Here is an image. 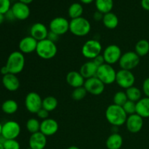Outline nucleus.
<instances>
[{
    "instance_id": "nucleus-5",
    "label": "nucleus",
    "mask_w": 149,
    "mask_h": 149,
    "mask_svg": "<svg viewBox=\"0 0 149 149\" xmlns=\"http://www.w3.org/2000/svg\"><path fill=\"white\" fill-rule=\"evenodd\" d=\"M103 47L98 40L89 39L84 42L81 47V54L84 58L93 61L95 58L101 54Z\"/></svg>"
},
{
    "instance_id": "nucleus-15",
    "label": "nucleus",
    "mask_w": 149,
    "mask_h": 149,
    "mask_svg": "<svg viewBox=\"0 0 149 149\" xmlns=\"http://www.w3.org/2000/svg\"><path fill=\"white\" fill-rule=\"evenodd\" d=\"M11 10L16 20H25L30 16L31 10L29 4H24L20 1L15 2L11 7Z\"/></svg>"
},
{
    "instance_id": "nucleus-24",
    "label": "nucleus",
    "mask_w": 149,
    "mask_h": 149,
    "mask_svg": "<svg viewBox=\"0 0 149 149\" xmlns=\"http://www.w3.org/2000/svg\"><path fill=\"white\" fill-rule=\"evenodd\" d=\"M136 113L143 119L149 118V97H143L137 102Z\"/></svg>"
},
{
    "instance_id": "nucleus-37",
    "label": "nucleus",
    "mask_w": 149,
    "mask_h": 149,
    "mask_svg": "<svg viewBox=\"0 0 149 149\" xmlns=\"http://www.w3.org/2000/svg\"><path fill=\"white\" fill-rule=\"evenodd\" d=\"M4 149H20V143L14 140H7L4 143Z\"/></svg>"
},
{
    "instance_id": "nucleus-14",
    "label": "nucleus",
    "mask_w": 149,
    "mask_h": 149,
    "mask_svg": "<svg viewBox=\"0 0 149 149\" xmlns=\"http://www.w3.org/2000/svg\"><path fill=\"white\" fill-rule=\"evenodd\" d=\"M127 130L131 133H138L143 127V118L138 113L129 115L126 121Z\"/></svg>"
},
{
    "instance_id": "nucleus-21",
    "label": "nucleus",
    "mask_w": 149,
    "mask_h": 149,
    "mask_svg": "<svg viewBox=\"0 0 149 149\" xmlns=\"http://www.w3.org/2000/svg\"><path fill=\"white\" fill-rule=\"evenodd\" d=\"M66 82L73 88L83 87L85 82V79L82 77L79 71H71L66 75Z\"/></svg>"
},
{
    "instance_id": "nucleus-7",
    "label": "nucleus",
    "mask_w": 149,
    "mask_h": 149,
    "mask_svg": "<svg viewBox=\"0 0 149 149\" xmlns=\"http://www.w3.org/2000/svg\"><path fill=\"white\" fill-rule=\"evenodd\" d=\"M140 58L141 57L133 51H128V52L122 54L119 61L121 69L132 71V69L135 68L139 65L140 61H141Z\"/></svg>"
},
{
    "instance_id": "nucleus-2",
    "label": "nucleus",
    "mask_w": 149,
    "mask_h": 149,
    "mask_svg": "<svg viewBox=\"0 0 149 149\" xmlns=\"http://www.w3.org/2000/svg\"><path fill=\"white\" fill-rule=\"evenodd\" d=\"M26 59L24 54L20 51H14L11 52L8 56L5 65L8 68L10 74H20L24 69Z\"/></svg>"
},
{
    "instance_id": "nucleus-11",
    "label": "nucleus",
    "mask_w": 149,
    "mask_h": 149,
    "mask_svg": "<svg viewBox=\"0 0 149 149\" xmlns=\"http://www.w3.org/2000/svg\"><path fill=\"white\" fill-rule=\"evenodd\" d=\"M70 22L63 17H56L52 19L49 25V31L58 36L65 34L69 31Z\"/></svg>"
},
{
    "instance_id": "nucleus-23",
    "label": "nucleus",
    "mask_w": 149,
    "mask_h": 149,
    "mask_svg": "<svg viewBox=\"0 0 149 149\" xmlns=\"http://www.w3.org/2000/svg\"><path fill=\"white\" fill-rule=\"evenodd\" d=\"M108 149H120L123 145V138L118 132H113L106 140Z\"/></svg>"
},
{
    "instance_id": "nucleus-8",
    "label": "nucleus",
    "mask_w": 149,
    "mask_h": 149,
    "mask_svg": "<svg viewBox=\"0 0 149 149\" xmlns=\"http://www.w3.org/2000/svg\"><path fill=\"white\" fill-rule=\"evenodd\" d=\"M42 100L39 94L36 92H30L25 98V106L29 112L36 113L42 108Z\"/></svg>"
},
{
    "instance_id": "nucleus-42",
    "label": "nucleus",
    "mask_w": 149,
    "mask_h": 149,
    "mask_svg": "<svg viewBox=\"0 0 149 149\" xmlns=\"http://www.w3.org/2000/svg\"><path fill=\"white\" fill-rule=\"evenodd\" d=\"M103 16H104V14H103L102 13L99 11H96L95 13L93 15V18H94L95 20L96 21H100V20H103Z\"/></svg>"
},
{
    "instance_id": "nucleus-18",
    "label": "nucleus",
    "mask_w": 149,
    "mask_h": 149,
    "mask_svg": "<svg viewBox=\"0 0 149 149\" xmlns=\"http://www.w3.org/2000/svg\"><path fill=\"white\" fill-rule=\"evenodd\" d=\"M49 31L42 23H36L30 29V36L34 38L38 42L47 39Z\"/></svg>"
},
{
    "instance_id": "nucleus-50",
    "label": "nucleus",
    "mask_w": 149,
    "mask_h": 149,
    "mask_svg": "<svg viewBox=\"0 0 149 149\" xmlns=\"http://www.w3.org/2000/svg\"><path fill=\"white\" fill-rule=\"evenodd\" d=\"M67 149H80V148H78L77 146H71L68 147Z\"/></svg>"
},
{
    "instance_id": "nucleus-52",
    "label": "nucleus",
    "mask_w": 149,
    "mask_h": 149,
    "mask_svg": "<svg viewBox=\"0 0 149 149\" xmlns=\"http://www.w3.org/2000/svg\"><path fill=\"white\" fill-rule=\"evenodd\" d=\"M0 149H4V144H1V143H0Z\"/></svg>"
},
{
    "instance_id": "nucleus-34",
    "label": "nucleus",
    "mask_w": 149,
    "mask_h": 149,
    "mask_svg": "<svg viewBox=\"0 0 149 149\" xmlns=\"http://www.w3.org/2000/svg\"><path fill=\"white\" fill-rule=\"evenodd\" d=\"M127 100L128 98L126 93L123 91H118L117 93H115L113 97V104H116L117 106H122Z\"/></svg>"
},
{
    "instance_id": "nucleus-12",
    "label": "nucleus",
    "mask_w": 149,
    "mask_h": 149,
    "mask_svg": "<svg viewBox=\"0 0 149 149\" xmlns=\"http://www.w3.org/2000/svg\"><path fill=\"white\" fill-rule=\"evenodd\" d=\"M20 126L17 122L10 120L2 125L1 135L6 140L16 139L20 134Z\"/></svg>"
},
{
    "instance_id": "nucleus-28",
    "label": "nucleus",
    "mask_w": 149,
    "mask_h": 149,
    "mask_svg": "<svg viewBox=\"0 0 149 149\" xmlns=\"http://www.w3.org/2000/svg\"><path fill=\"white\" fill-rule=\"evenodd\" d=\"M1 110L6 114H13L18 110V104L17 102L12 99H8L1 104Z\"/></svg>"
},
{
    "instance_id": "nucleus-46",
    "label": "nucleus",
    "mask_w": 149,
    "mask_h": 149,
    "mask_svg": "<svg viewBox=\"0 0 149 149\" xmlns=\"http://www.w3.org/2000/svg\"><path fill=\"white\" fill-rule=\"evenodd\" d=\"M82 4H91L93 1H94L95 0H79Z\"/></svg>"
},
{
    "instance_id": "nucleus-4",
    "label": "nucleus",
    "mask_w": 149,
    "mask_h": 149,
    "mask_svg": "<svg viewBox=\"0 0 149 149\" xmlns=\"http://www.w3.org/2000/svg\"><path fill=\"white\" fill-rule=\"evenodd\" d=\"M91 31V24L84 17L71 19L69 25V31L74 36L83 37L88 34Z\"/></svg>"
},
{
    "instance_id": "nucleus-32",
    "label": "nucleus",
    "mask_w": 149,
    "mask_h": 149,
    "mask_svg": "<svg viewBox=\"0 0 149 149\" xmlns=\"http://www.w3.org/2000/svg\"><path fill=\"white\" fill-rule=\"evenodd\" d=\"M41 122L35 118H31L27 121L26 127L30 133L33 134L40 131Z\"/></svg>"
},
{
    "instance_id": "nucleus-51",
    "label": "nucleus",
    "mask_w": 149,
    "mask_h": 149,
    "mask_svg": "<svg viewBox=\"0 0 149 149\" xmlns=\"http://www.w3.org/2000/svg\"><path fill=\"white\" fill-rule=\"evenodd\" d=\"M1 130H2V125L0 123V135H1Z\"/></svg>"
},
{
    "instance_id": "nucleus-27",
    "label": "nucleus",
    "mask_w": 149,
    "mask_h": 149,
    "mask_svg": "<svg viewBox=\"0 0 149 149\" xmlns=\"http://www.w3.org/2000/svg\"><path fill=\"white\" fill-rule=\"evenodd\" d=\"M83 13H84V8L81 3H73L68 7V14L71 19L82 17Z\"/></svg>"
},
{
    "instance_id": "nucleus-26",
    "label": "nucleus",
    "mask_w": 149,
    "mask_h": 149,
    "mask_svg": "<svg viewBox=\"0 0 149 149\" xmlns=\"http://www.w3.org/2000/svg\"><path fill=\"white\" fill-rule=\"evenodd\" d=\"M95 4L97 11L105 15L111 12L113 7V0H95Z\"/></svg>"
},
{
    "instance_id": "nucleus-33",
    "label": "nucleus",
    "mask_w": 149,
    "mask_h": 149,
    "mask_svg": "<svg viewBox=\"0 0 149 149\" xmlns=\"http://www.w3.org/2000/svg\"><path fill=\"white\" fill-rule=\"evenodd\" d=\"M87 94V90H86V89L84 88V86H83V87L74 88L72 93H71V97H72L73 100H77V101H79V100H83V99L86 97Z\"/></svg>"
},
{
    "instance_id": "nucleus-17",
    "label": "nucleus",
    "mask_w": 149,
    "mask_h": 149,
    "mask_svg": "<svg viewBox=\"0 0 149 149\" xmlns=\"http://www.w3.org/2000/svg\"><path fill=\"white\" fill-rule=\"evenodd\" d=\"M59 125L58 122L53 119H48L42 120L40 125V132L45 136H52L57 133Z\"/></svg>"
},
{
    "instance_id": "nucleus-30",
    "label": "nucleus",
    "mask_w": 149,
    "mask_h": 149,
    "mask_svg": "<svg viewBox=\"0 0 149 149\" xmlns=\"http://www.w3.org/2000/svg\"><path fill=\"white\" fill-rule=\"evenodd\" d=\"M58 106V101L54 96H47L42 100V108L48 112L53 111Z\"/></svg>"
},
{
    "instance_id": "nucleus-3",
    "label": "nucleus",
    "mask_w": 149,
    "mask_h": 149,
    "mask_svg": "<svg viewBox=\"0 0 149 149\" xmlns=\"http://www.w3.org/2000/svg\"><path fill=\"white\" fill-rule=\"evenodd\" d=\"M36 52L38 56L44 60L52 59L58 52L56 43L45 39L38 42Z\"/></svg>"
},
{
    "instance_id": "nucleus-9",
    "label": "nucleus",
    "mask_w": 149,
    "mask_h": 149,
    "mask_svg": "<svg viewBox=\"0 0 149 149\" xmlns=\"http://www.w3.org/2000/svg\"><path fill=\"white\" fill-rule=\"evenodd\" d=\"M102 55L104 58L106 63L112 65L116 63H119L122 55V49L118 45H110L105 48Z\"/></svg>"
},
{
    "instance_id": "nucleus-29",
    "label": "nucleus",
    "mask_w": 149,
    "mask_h": 149,
    "mask_svg": "<svg viewBox=\"0 0 149 149\" xmlns=\"http://www.w3.org/2000/svg\"><path fill=\"white\" fill-rule=\"evenodd\" d=\"M135 52L140 57L146 56L149 52V42L146 39H141L136 43Z\"/></svg>"
},
{
    "instance_id": "nucleus-44",
    "label": "nucleus",
    "mask_w": 149,
    "mask_h": 149,
    "mask_svg": "<svg viewBox=\"0 0 149 149\" xmlns=\"http://www.w3.org/2000/svg\"><path fill=\"white\" fill-rule=\"evenodd\" d=\"M141 7L146 11H149V0H141Z\"/></svg>"
},
{
    "instance_id": "nucleus-13",
    "label": "nucleus",
    "mask_w": 149,
    "mask_h": 149,
    "mask_svg": "<svg viewBox=\"0 0 149 149\" xmlns=\"http://www.w3.org/2000/svg\"><path fill=\"white\" fill-rule=\"evenodd\" d=\"M105 84L97 78V77L87 79L85 80L84 87L87 90V93L93 95H100L104 92Z\"/></svg>"
},
{
    "instance_id": "nucleus-38",
    "label": "nucleus",
    "mask_w": 149,
    "mask_h": 149,
    "mask_svg": "<svg viewBox=\"0 0 149 149\" xmlns=\"http://www.w3.org/2000/svg\"><path fill=\"white\" fill-rule=\"evenodd\" d=\"M49 112H48L47 111H46L45 109H44L43 108H42V109L36 113V115H37L38 118L42 119V120H45V119H48V117H49Z\"/></svg>"
},
{
    "instance_id": "nucleus-16",
    "label": "nucleus",
    "mask_w": 149,
    "mask_h": 149,
    "mask_svg": "<svg viewBox=\"0 0 149 149\" xmlns=\"http://www.w3.org/2000/svg\"><path fill=\"white\" fill-rule=\"evenodd\" d=\"M37 45L38 41L31 36H25L19 42V51L23 54H31L36 52Z\"/></svg>"
},
{
    "instance_id": "nucleus-48",
    "label": "nucleus",
    "mask_w": 149,
    "mask_h": 149,
    "mask_svg": "<svg viewBox=\"0 0 149 149\" xmlns=\"http://www.w3.org/2000/svg\"><path fill=\"white\" fill-rule=\"evenodd\" d=\"M33 0H18V1H20V2H23L24 4H29L33 1Z\"/></svg>"
},
{
    "instance_id": "nucleus-31",
    "label": "nucleus",
    "mask_w": 149,
    "mask_h": 149,
    "mask_svg": "<svg viewBox=\"0 0 149 149\" xmlns=\"http://www.w3.org/2000/svg\"><path fill=\"white\" fill-rule=\"evenodd\" d=\"M125 93H126L127 96L128 100H131V101L137 103L138 100H140L142 98L141 97V96H142V92H141V90L139 88H138L137 87H135V86H132V87L127 89Z\"/></svg>"
},
{
    "instance_id": "nucleus-6",
    "label": "nucleus",
    "mask_w": 149,
    "mask_h": 149,
    "mask_svg": "<svg viewBox=\"0 0 149 149\" xmlns=\"http://www.w3.org/2000/svg\"><path fill=\"white\" fill-rule=\"evenodd\" d=\"M116 71L111 65L105 63L98 67L96 77L106 85L116 82Z\"/></svg>"
},
{
    "instance_id": "nucleus-43",
    "label": "nucleus",
    "mask_w": 149,
    "mask_h": 149,
    "mask_svg": "<svg viewBox=\"0 0 149 149\" xmlns=\"http://www.w3.org/2000/svg\"><path fill=\"white\" fill-rule=\"evenodd\" d=\"M4 16H5V19H7V20H10V21H12V20H16L15 17L14 15H13V12H12L11 9H10V10H9L7 13H6L5 14H4Z\"/></svg>"
},
{
    "instance_id": "nucleus-22",
    "label": "nucleus",
    "mask_w": 149,
    "mask_h": 149,
    "mask_svg": "<svg viewBox=\"0 0 149 149\" xmlns=\"http://www.w3.org/2000/svg\"><path fill=\"white\" fill-rule=\"evenodd\" d=\"M97 68L98 67L93 61H89L81 65L79 72L85 79H87L96 77Z\"/></svg>"
},
{
    "instance_id": "nucleus-1",
    "label": "nucleus",
    "mask_w": 149,
    "mask_h": 149,
    "mask_svg": "<svg viewBox=\"0 0 149 149\" xmlns=\"http://www.w3.org/2000/svg\"><path fill=\"white\" fill-rule=\"evenodd\" d=\"M128 115L123 109L122 106L111 104L106 110V118L108 122L113 127H120L126 123Z\"/></svg>"
},
{
    "instance_id": "nucleus-40",
    "label": "nucleus",
    "mask_w": 149,
    "mask_h": 149,
    "mask_svg": "<svg viewBox=\"0 0 149 149\" xmlns=\"http://www.w3.org/2000/svg\"><path fill=\"white\" fill-rule=\"evenodd\" d=\"M93 61L96 64V65H97V67L101 66L102 65H103V64L106 63L104 58H103V56L102 54H100V55H99L98 56H97L96 58H95L93 60Z\"/></svg>"
},
{
    "instance_id": "nucleus-47",
    "label": "nucleus",
    "mask_w": 149,
    "mask_h": 149,
    "mask_svg": "<svg viewBox=\"0 0 149 149\" xmlns=\"http://www.w3.org/2000/svg\"><path fill=\"white\" fill-rule=\"evenodd\" d=\"M4 20H5V16H4V15L0 13V25L4 23Z\"/></svg>"
},
{
    "instance_id": "nucleus-19",
    "label": "nucleus",
    "mask_w": 149,
    "mask_h": 149,
    "mask_svg": "<svg viewBox=\"0 0 149 149\" xmlns=\"http://www.w3.org/2000/svg\"><path fill=\"white\" fill-rule=\"evenodd\" d=\"M1 82L4 88L10 92L17 91L20 85L18 77L15 74H10V73L3 76Z\"/></svg>"
},
{
    "instance_id": "nucleus-49",
    "label": "nucleus",
    "mask_w": 149,
    "mask_h": 149,
    "mask_svg": "<svg viewBox=\"0 0 149 149\" xmlns=\"http://www.w3.org/2000/svg\"><path fill=\"white\" fill-rule=\"evenodd\" d=\"M7 141V140L5 139V138H4V137L2 136V135H0V143H1V144H4V142H5V141Z\"/></svg>"
},
{
    "instance_id": "nucleus-39",
    "label": "nucleus",
    "mask_w": 149,
    "mask_h": 149,
    "mask_svg": "<svg viewBox=\"0 0 149 149\" xmlns=\"http://www.w3.org/2000/svg\"><path fill=\"white\" fill-rule=\"evenodd\" d=\"M142 89L143 93L145 94V95L146 96V97H149V77L148 78L146 79L143 81L142 85Z\"/></svg>"
},
{
    "instance_id": "nucleus-25",
    "label": "nucleus",
    "mask_w": 149,
    "mask_h": 149,
    "mask_svg": "<svg viewBox=\"0 0 149 149\" xmlns=\"http://www.w3.org/2000/svg\"><path fill=\"white\" fill-rule=\"evenodd\" d=\"M102 21L105 27L109 29H116L119 25V18L117 15L112 12L105 14Z\"/></svg>"
},
{
    "instance_id": "nucleus-36",
    "label": "nucleus",
    "mask_w": 149,
    "mask_h": 149,
    "mask_svg": "<svg viewBox=\"0 0 149 149\" xmlns=\"http://www.w3.org/2000/svg\"><path fill=\"white\" fill-rule=\"evenodd\" d=\"M11 0H0V13L5 14L11 9Z\"/></svg>"
},
{
    "instance_id": "nucleus-45",
    "label": "nucleus",
    "mask_w": 149,
    "mask_h": 149,
    "mask_svg": "<svg viewBox=\"0 0 149 149\" xmlns=\"http://www.w3.org/2000/svg\"><path fill=\"white\" fill-rule=\"evenodd\" d=\"M0 73H1L3 76H4L6 75V74H9L10 72H9L8 68H7V66H6V65H4V66L1 67V69H0Z\"/></svg>"
},
{
    "instance_id": "nucleus-10",
    "label": "nucleus",
    "mask_w": 149,
    "mask_h": 149,
    "mask_svg": "<svg viewBox=\"0 0 149 149\" xmlns=\"http://www.w3.org/2000/svg\"><path fill=\"white\" fill-rule=\"evenodd\" d=\"M116 82L121 88L128 89L134 86L135 77L132 71L120 69L116 73Z\"/></svg>"
},
{
    "instance_id": "nucleus-41",
    "label": "nucleus",
    "mask_w": 149,
    "mask_h": 149,
    "mask_svg": "<svg viewBox=\"0 0 149 149\" xmlns=\"http://www.w3.org/2000/svg\"><path fill=\"white\" fill-rule=\"evenodd\" d=\"M47 39H48L49 40H50V41H52V42L56 43V42L58 40V39H59V36H58V35H57L56 33H53V32H52L49 31V33H48L47 38Z\"/></svg>"
},
{
    "instance_id": "nucleus-35",
    "label": "nucleus",
    "mask_w": 149,
    "mask_h": 149,
    "mask_svg": "<svg viewBox=\"0 0 149 149\" xmlns=\"http://www.w3.org/2000/svg\"><path fill=\"white\" fill-rule=\"evenodd\" d=\"M122 108H123V109L125 110V111L126 112V113L128 116L129 115L134 114V113H136V103L135 102L128 100L122 106Z\"/></svg>"
},
{
    "instance_id": "nucleus-20",
    "label": "nucleus",
    "mask_w": 149,
    "mask_h": 149,
    "mask_svg": "<svg viewBox=\"0 0 149 149\" xmlns=\"http://www.w3.org/2000/svg\"><path fill=\"white\" fill-rule=\"evenodd\" d=\"M47 136L39 132L31 134L29 144L31 149H44L47 145Z\"/></svg>"
}]
</instances>
